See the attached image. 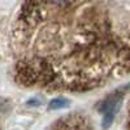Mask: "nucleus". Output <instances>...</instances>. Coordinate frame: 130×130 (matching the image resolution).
<instances>
[{"mask_svg":"<svg viewBox=\"0 0 130 130\" xmlns=\"http://www.w3.org/2000/svg\"><path fill=\"white\" fill-rule=\"evenodd\" d=\"M68 104H69V102L65 99V98H56V99H53L50 103L48 108H50V109H59V108L68 107Z\"/></svg>","mask_w":130,"mask_h":130,"instance_id":"2","label":"nucleus"},{"mask_svg":"<svg viewBox=\"0 0 130 130\" xmlns=\"http://www.w3.org/2000/svg\"><path fill=\"white\" fill-rule=\"evenodd\" d=\"M124 4L39 2L21 5L13 26L17 81L50 91H86L113 74L122 51Z\"/></svg>","mask_w":130,"mask_h":130,"instance_id":"1","label":"nucleus"}]
</instances>
